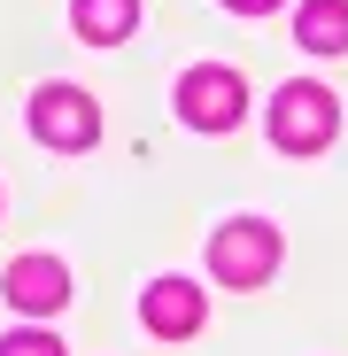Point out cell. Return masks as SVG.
I'll use <instances>...</instances> for the list:
<instances>
[{
  "mask_svg": "<svg viewBox=\"0 0 348 356\" xmlns=\"http://www.w3.org/2000/svg\"><path fill=\"white\" fill-rule=\"evenodd\" d=\"M224 8H240V16H263V8H279V0H224Z\"/></svg>",
  "mask_w": 348,
  "mask_h": 356,
  "instance_id": "30bf717a",
  "label": "cell"
},
{
  "mask_svg": "<svg viewBox=\"0 0 348 356\" xmlns=\"http://www.w3.org/2000/svg\"><path fill=\"white\" fill-rule=\"evenodd\" d=\"M31 132H39L47 147H93V140H101V108H93V93H78V86H39V93H31Z\"/></svg>",
  "mask_w": 348,
  "mask_h": 356,
  "instance_id": "3957f363",
  "label": "cell"
},
{
  "mask_svg": "<svg viewBox=\"0 0 348 356\" xmlns=\"http://www.w3.org/2000/svg\"><path fill=\"white\" fill-rule=\"evenodd\" d=\"M209 271L224 286H263L279 271V232L263 217H240V225H224L217 241H209Z\"/></svg>",
  "mask_w": 348,
  "mask_h": 356,
  "instance_id": "7a4b0ae2",
  "label": "cell"
},
{
  "mask_svg": "<svg viewBox=\"0 0 348 356\" xmlns=\"http://www.w3.org/2000/svg\"><path fill=\"white\" fill-rule=\"evenodd\" d=\"M0 294H8L16 310H31V318H54V310L70 302V271L54 264V256H16L8 279H0Z\"/></svg>",
  "mask_w": 348,
  "mask_h": 356,
  "instance_id": "5b68a950",
  "label": "cell"
},
{
  "mask_svg": "<svg viewBox=\"0 0 348 356\" xmlns=\"http://www.w3.org/2000/svg\"><path fill=\"white\" fill-rule=\"evenodd\" d=\"M240 108H248V86L232 78V70H186L179 78V116H186L194 132H232Z\"/></svg>",
  "mask_w": 348,
  "mask_h": 356,
  "instance_id": "277c9868",
  "label": "cell"
},
{
  "mask_svg": "<svg viewBox=\"0 0 348 356\" xmlns=\"http://www.w3.org/2000/svg\"><path fill=\"white\" fill-rule=\"evenodd\" d=\"M0 356H63V341H54V333H8Z\"/></svg>",
  "mask_w": 348,
  "mask_h": 356,
  "instance_id": "9c48e42d",
  "label": "cell"
},
{
  "mask_svg": "<svg viewBox=\"0 0 348 356\" xmlns=\"http://www.w3.org/2000/svg\"><path fill=\"white\" fill-rule=\"evenodd\" d=\"M295 31H302L310 54H340L348 47V0H310V8L295 16Z\"/></svg>",
  "mask_w": 348,
  "mask_h": 356,
  "instance_id": "ba28073f",
  "label": "cell"
},
{
  "mask_svg": "<svg viewBox=\"0 0 348 356\" xmlns=\"http://www.w3.org/2000/svg\"><path fill=\"white\" fill-rule=\"evenodd\" d=\"M140 318H147V333H163V341H186V333H201V294H194L186 279H155L147 302H140Z\"/></svg>",
  "mask_w": 348,
  "mask_h": 356,
  "instance_id": "8992f818",
  "label": "cell"
},
{
  "mask_svg": "<svg viewBox=\"0 0 348 356\" xmlns=\"http://www.w3.org/2000/svg\"><path fill=\"white\" fill-rule=\"evenodd\" d=\"M70 24H78L85 47H116L140 24V0H70Z\"/></svg>",
  "mask_w": 348,
  "mask_h": 356,
  "instance_id": "52a82bcc",
  "label": "cell"
},
{
  "mask_svg": "<svg viewBox=\"0 0 348 356\" xmlns=\"http://www.w3.org/2000/svg\"><path fill=\"white\" fill-rule=\"evenodd\" d=\"M333 132H340V108L325 86H279V101H271V147L279 155H317V147H333Z\"/></svg>",
  "mask_w": 348,
  "mask_h": 356,
  "instance_id": "6da1fadb",
  "label": "cell"
}]
</instances>
